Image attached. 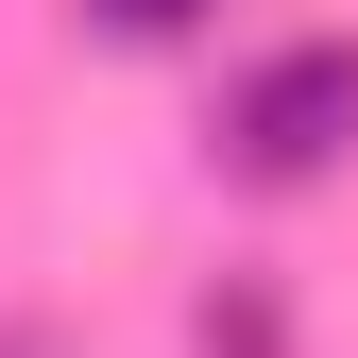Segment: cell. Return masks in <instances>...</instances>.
I'll use <instances>...</instances> for the list:
<instances>
[{
    "label": "cell",
    "mask_w": 358,
    "mask_h": 358,
    "mask_svg": "<svg viewBox=\"0 0 358 358\" xmlns=\"http://www.w3.org/2000/svg\"><path fill=\"white\" fill-rule=\"evenodd\" d=\"M222 154H239L256 188L341 171V154H358V34H307V52H273L239 103H222Z\"/></svg>",
    "instance_id": "6da1fadb"
},
{
    "label": "cell",
    "mask_w": 358,
    "mask_h": 358,
    "mask_svg": "<svg viewBox=\"0 0 358 358\" xmlns=\"http://www.w3.org/2000/svg\"><path fill=\"white\" fill-rule=\"evenodd\" d=\"M188 358H290L273 290H239V273H222V290H205V324H188Z\"/></svg>",
    "instance_id": "7a4b0ae2"
},
{
    "label": "cell",
    "mask_w": 358,
    "mask_h": 358,
    "mask_svg": "<svg viewBox=\"0 0 358 358\" xmlns=\"http://www.w3.org/2000/svg\"><path fill=\"white\" fill-rule=\"evenodd\" d=\"M85 17H103V34H120V52H171V34H188V17H205V0H85Z\"/></svg>",
    "instance_id": "3957f363"
}]
</instances>
